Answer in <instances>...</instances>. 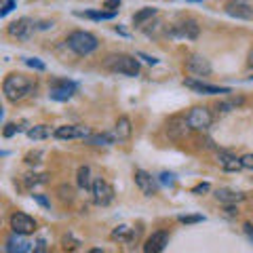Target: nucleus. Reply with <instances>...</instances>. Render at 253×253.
Wrapping results in <instances>:
<instances>
[{"label": "nucleus", "instance_id": "f257e3e1", "mask_svg": "<svg viewBox=\"0 0 253 253\" xmlns=\"http://www.w3.org/2000/svg\"><path fill=\"white\" fill-rule=\"evenodd\" d=\"M36 89V83L34 78H30L26 74H19V72H13L9 74L2 81V93H4V99L11 101V104H17V101L26 99L28 95Z\"/></svg>", "mask_w": 253, "mask_h": 253}, {"label": "nucleus", "instance_id": "f03ea898", "mask_svg": "<svg viewBox=\"0 0 253 253\" xmlns=\"http://www.w3.org/2000/svg\"><path fill=\"white\" fill-rule=\"evenodd\" d=\"M66 44H68V49L72 53L81 55V57H86V55H91L93 51H97L99 41L91 34V32L76 30V32H72V34H68Z\"/></svg>", "mask_w": 253, "mask_h": 253}, {"label": "nucleus", "instance_id": "7ed1b4c3", "mask_svg": "<svg viewBox=\"0 0 253 253\" xmlns=\"http://www.w3.org/2000/svg\"><path fill=\"white\" fill-rule=\"evenodd\" d=\"M104 66L114 74H125V76H139V61L133 55H125V53H116L106 57Z\"/></svg>", "mask_w": 253, "mask_h": 253}, {"label": "nucleus", "instance_id": "20e7f679", "mask_svg": "<svg viewBox=\"0 0 253 253\" xmlns=\"http://www.w3.org/2000/svg\"><path fill=\"white\" fill-rule=\"evenodd\" d=\"M188 126L192 131H207L211 123H213V116H211V110L205 108V106H194L192 110L188 112L186 116Z\"/></svg>", "mask_w": 253, "mask_h": 253}, {"label": "nucleus", "instance_id": "39448f33", "mask_svg": "<svg viewBox=\"0 0 253 253\" xmlns=\"http://www.w3.org/2000/svg\"><path fill=\"white\" fill-rule=\"evenodd\" d=\"M9 226H11V230L13 232H17V234H34L38 230V224H36V219L34 217H30L28 213H23V211H15L13 215L9 217Z\"/></svg>", "mask_w": 253, "mask_h": 253}, {"label": "nucleus", "instance_id": "423d86ee", "mask_svg": "<svg viewBox=\"0 0 253 253\" xmlns=\"http://www.w3.org/2000/svg\"><path fill=\"white\" fill-rule=\"evenodd\" d=\"M91 194H93L95 205H99V207H108V205L114 201V194H116V192H114V188H112V184H110V181L97 177V179L93 181Z\"/></svg>", "mask_w": 253, "mask_h": 253}, {"label": "nucleus", "instance_id": "0eeeda50", "mask_svg": "<svg viewBox=\"0 0 253 253\" xmlns=\"http://www.w3.org/2000/svg\"><path fill=\"white\" fill-rule=\"evenodd\" d=\"M91 135V129L84 125H63L53 131L55 139H86Z\"/></svg>", "mask_w": 253, "mask_h": 253}, {"label": "nucleus", "instance_id": "6e6552de", "mask_svg": "<svg viewBox=\"0 0 253 253\" xmlns=\"http://www.w3.org/2000/svg\"><path fill=\"white\" fill-rule=\"evenodd\" d=\"M74 93H76V84L72 81H53L49 84V97L53 101H68L72 99Z\"/></svg>", "mask_w": 253, "mask_h": 253}, {"label": "nucleus", "instance_id": "1a4fd4ad", "mask_svg": "<svg viewBox=\"0 0 253 253\" xmlns=\"http://www.w3.org/2000/svg\"><path fill=\"white\" fill-rule=\"evenodd\" d=\"M32 32H34V21L30 17H21V19L11 21L9 26H6V34L11 38H17V41H28L32 36Z\"/></svg>", "mask_w": 253, "mask_h": 253}, {"label": "nucleus", "instance_id": "9d476101", "mask_svg": "<svg viewBox=\"0 0 253 253\" xmlns=\"http://www.w3.org/2000/svg\"><path fill=\"white\" fill-rule=\"evenodd\" d=\"M171 36H179V38H190V41H194V38H199L201 34V28L199 23L194 19H181L177 23H173L171 30H169Z\"/></svg>", "mask_w": 253, "mask_h": 253}, {"label": "nucleus", "instance_id": "9b49d317", "mask_svg": "<svg viewBox=\"0 0 253 253\" xmlns=\"http://www.w3.org/2000/svg\"><path fill=\"white\" fill-rule=\"evenodd\" d=\"M211 63H209V59L207 57H203V55H190V57L186 59V72L188 74H192V76H199V78H203V76H209L211 74Z\"/></svg>", "mask_w": 253, "mask_h": 253}, {"label": "nucleus", "instance_id": "f8f14e48", "mask_svg": "<svg viewBox=\"0 0 253 253\" xmlns=\"http://www.w3.org/2000/svg\"><path fill=\"white\" fill-rule=\"evenodd\" d=\"M226 15H230L234 19H253V6L247 2V0H230L224 6Z\"/></svg>", "mask_w": 253, "mask_h": 253}, {"label": "nucleus", "instance_id": "ddd939ff", "mask_svg": "<svg viewBox=\"0 0 253 253\" xmlns=\"http://www.w3.org/2000/svg\"><path fill=\"white\" fill-rule=\"evenodd\" d=\"M4 251L6 253H28V251H34V243L26 241V234L13 232L4 243Z\"/></svg>", "mask_w": 253, "mask_h": 253}, {"label": "nucleus", "instance_id": "4468645a", "mask_svg": "<svg viewBox=\"0 0 253 253\" xmlns=\"http://www.w3.org/2000/svg\"><path fill=\"white\" fill-rule=\"evenodd\" d=\"M135 184H137L139 192L144 194V196H154L156 190H158L156 179L150 175L148 171H144V169H137V171H135Z\"/></svg>", "mask_w": 253, "mask_h": 253}, {"label": "nucleus", "instance_id": "2eb2a0df", "mask_svg": "<svg viewBox=\"0 0 253 253\" xmlns=\"http://www.w3.org/2000/svg\"><path fill=\"white\" fill-rule=\"evenodd\" d=\"M169 245V232H165V230H156L148 236V241L144 245V251L148 253H161L165 251V247Z\"/></svg>", "mask_w": 253, "mask_h": 253}, {"label": "nucleus", "instance_id": "dca6fc26", "mask_svg": "<svg viewBox=\"0 0 253 253\" xmlns=\"http://www.w3.org/2000/svg\"><path fill=\"white\" fill-rule=\"evenodd\" d=\"M186 86H190L192 91L203 93V95H228V93H230L228 86L207 84V83H203V81H192V78H186Z\"/></svg>", "mask_w": 253, "mask_h": 253}, {"label": "nucleus", "instance_id": "f3484780", "mask_svg": "<svg viewBox=\"0 0 253 253\" xmlns=\"http://www.w3.org/2000/svg\"><path fill=\"white\" fill-rule=\"evenodd\" d=\"M188 121L186 118H171L169 125H167V133L171 139H181L188 133Z\"/></svg>", "mask_w": 253, "mask_h": 253}, {"label": "nucleus", "instance_id": "a211bd4d", "mask_svg": "<svg viewBox=\"0 0 253 253\" xmlns=\"http://www.w3.org/2000/svg\"><path fill=\"white\" fill-rule=\"evenodd\" d=\"M131 133H133V126H131L129 116H121L116 121V125H114V137L118 141H126L131 137Z\"/></svg>", "mask_w": 253, "mask_h": 253}, {"label": "nucleus", "instance_id": "6ab92c4d", "mask_svg": "<svg viewBox=\"0 0 253 253\" xmlns=\"http://www.w3.org/2000/svg\"><path fill=\"white\" fill-rule=\"evenodd\" d=\"M215 199L219 203H224V205H236V203H241L245 201L247 196H245L243 192H234V190H228V188H221L215 192Z\"/></svg>", "mask_w": 253, "mask_h": 253}, {"label": "nucleus", "instance_id": "aec40b11", "mask_svg": "<svg viewBox=\"0 0 253 253\" xmlns=\"http://www.w3.org/2000/svg\"><path fill=\"white\" fill-rule=\"evenodd\" d=\"M76 184H78V188L81 190H84V192H91L93 190V179H91V169L86 167H81L76 171Z\"/></svg>", "mask_w": 253, "mask_h": 253}, {"label": "nucleus", "instance_id": "412c9836", "mask_svg": "<svg viewBox=\"0 0 253 253\" xmlns=\"http://www.w3.org/2000/svg\"><path fill=\"white\" fill-rule=\"evenodd\" d=\"M84 141H86L89 146H97V148H101V146H112L114 141H116V137H114V135H110V133H95V135L91 133V135L86 137Z\"/></svg>", "mask_w": 253, "mask_h": 253}, {"label": "nucleus", "instance_id": "4be33fe9", "mask_svg": "<svg viewBox=\"0 0 253 253\" xmlns=\"http://www.w3.org/2000/svg\"><path fill=\"white\" fill-rule=\"evenodd\" d=\"M135 232H133V228L129 226H118L116 230L112 232V241H121V243H131L133 239H135Z\"/></svg>", "mask_w": 253, "mask_h": 253}, {"label": "nucleus", "instance_id": "5701e85b", "mask_svg": "<svg viewBox=\"0 0 253 253\" xmlns=\"http://www.w3.org/2000/svg\"><path fill=\"white\" fill-rule=\"evenodd\" d=\"M243 97H228V99H221V101H217V112H232V110H236L239 106H243Z\"/></svg>", "mask_w": 253, "mask_h": 253}, {"label": "nucleus", "instance_id": "b1692460", "mask_svg": "<svg viewBox=\"0 0 253 253\" xmlns=\"http://www.w3.org/2000/svg\"><path fill=\"white\" fill-rule=\"evenodd\" d=\"M51 135V126L49 125H36V126H32V129H28V137L30 139H46Z\"/></svg>", "mask_w": 253, "mask_h": 253}, {"label": "nucleus", "instance_id": "393cba45", "mask_svg": "<svg viewBox=\"0 0 253 253\" xmlns=\"http://www.w3.org/2000/svg\"><path fill=\"white\" fill-rule=\"evenodd\" d=\"M154 15H156V9L146 6V9H141V11H137L135 15H133V23H135V26H141V23H146L148 19H152Z\"/></svg>", "mask_w": 253, "mask_h": 253}, {"label": "nucleus", "instance_id": "a878e982", "mask_svg": "<svg viewBox=\"0 0 253 253\" xmlns=\"http://www.w3.org/2000/svg\"><path fill=\"white\" fill-rule=\"evenodd\" d=\"M78 17H89V19H112L116 11H91V13H76Z\"/></svg>", "mask_w": 253, "mask_h": 253}, {"label": "nucleus", "instance_id": "bb28decb", "mask_svg": "<svg viewBox=\"0 0 253 253\" xmlns=\"http://www.w3.org/2000/svg\"><path fill=\"white\" fill-rule=\"evenodd\" d=\"M57 194H59V199L63 203H72L74 201V188L72 186H68V184H61L57 188Z\"/></svg>", "mask_w": 253, "mask_h": 253}, {"label": "nucleus", "instance_id": "cd10ccee", "mask_svg": "<svg viewBox=\"0 0 253 253\" xmlns=\"http://www.w3.org/2000/svg\"><path fill=\"white\" fill-rule=\"evenodd\" d=\"M28 188H34V186H41V184H46L49 181V175H26L23 177Z\"/></svg>", "mask_w": 253, "mask_h": 253}, {"label": "nucleus", "instance_id": "c85d7f7f", "mask_svg": "<svg viewBox=\"0 0 253 253\" xmlns=\"http://www.w3.org/2000/svg\"><path fill=\"white\" fill-rule=\"evenodd\" d=\"M63 249H70V251H74V249H78V247H81V241H78V239H74V236L72 234H68V236H63Z\"/></svg>", "mask_w": 253, "mask_h": 253}, {"label": "nucleus", "instance_id": "c756f323", "mask_svg": "<svg viewBox=\"0 0 253 253\" xmlns=\"http://www.w3.org/2000/svg\"><path fill=\"white\" fill-rule=\"evenodd\" d=\"M26 61V66H30V68H34V70H38V72H44L46 70V66L41 61V59H34V57H30V59H23Z\"/></svg>", "mask_w": 253, "mask_h": 253}, {"label": "nucleus", "instance_id": "7c9ffc66", "mask_svg": "<svg viewBox=\"0 0 253 253\" xmlns=\"http://www.w3.org/2000/svg\"><path fill=\"white\" fill-rule=\"evenodd\" d=\"M15 133H19V126L15 125V123H6V125H4V131H2V135H4V137H13Z\"/></svg>", "mask_w": 253, "mask_h": 253}, {"label": "nucleus", "instance_id": "2f4dec72", "mask_svg": "<svg viewBox=\"0 0 253 253\" xmlns=\"http://www.w3.org/2000/svg\"><path fill=\"white\" fill-rule=\"evenodd\" d=\"M181 224H199V221H203L205 217L203 215H179L177 217Z\"/></svg>", "mask_w": 253, "mask_h": 253}, {"label": "nucleus", "instance_id": "473e14b6", "mask_svg": "<svg viewBox=\"0 0 253 253\" xmlns=\"http://www.w3.org/2000/svg\"><path fill=\"white\" fill-rule=\"evenodd\" d=\"M13 9H15V0H4V6H2V11H0V17H6Z\"/></svg>", "mask_w": 253, "mask_h": 253}, {"label": "nucleus", "instance_id": "72a5a7b5", "mask_svg": "<svg viewBox=\"0 0 253 253\" xmlns=\"http://www.w3.org/2000/svg\"><path fill=\"white\" fill-rule=\"evenodd\" d=\"M241 163H243V167H245V169H251V171H253V152L241 156Z\"/></svg>", "mask_w": 253, "mask_h": 253}, {"label": "nucleus", "instance_id": "f704fd0d", "mask_svg": "<svg viewBox=\"0 0 253 253\" xmlns=\"http://www.w3.org/2000/svg\"><path fill=\"white\" fill-rule=\"evenodd\" d=\"M121 2H123V0H106V2H104V9H108V11H118Z\"/></svg>", "mask_w": 253, "mask_h": 253}, {"label": "nucleus", "instance_id": "c9c22d12", "mask_svg": "<svg viewBox=\"0 0 253 253\" xmlns=\"http://www.w3.org/2000/svg\"><path fill=\"white\" fill-rule=\"evenodd\" d=\"M209 190H211L209 184H199V186L192 188V194H205V192H209Z\"/></svg>", "mask_w": 253, "mask_h": 253}, {"label": "nucleus", "instance_id": "e433bc0d", "mask_svg": "<svg viewBox=\"0 0 253 253\" xmlns=\"http://www.w3.org/2000/svg\"><path fill=\"white\" fill-rule=\"evenodd\" d=\"M161 181H163V184H173V173H163Z\"/></svg>", "mask_w": 253, "mask_h": 253}, {"label": "nucleus", "instance_id": "4c0bfd02", "mask_svg": "<svg viewBox=\"0 0 253 253\" xmlns=\"http://www.w3.org/2000/svg\"><path fill=\"white\" fill-rule=\"evenodd\" d=\"M226 213L228 215H239V209H236V205H226Z\"/></svg>", "mask_w": 253, "mask_h": 253}, {"label": "nucleus", "instance_id": "58836bf2", "mask_svg": "<svg viewBox=\"0 0 253 253\" xmlns=\"http://www.w3.org/2000/svg\"><path fill=\"white\" fill-rule=\"evenodd\" d=\"M243 230H245V234H247L249 239L253 241V224H245V226H243Z\"/></svg>", "mask_w": 253, "mask_h": 253}, {"label": "nucleus", "instance_id": "ea45409f", "mask_svg": "<svg viewBox=\"0 0 253 253\" xmlns=\"http://www.w3.org/2000/svg\"><path fill=\"white\" fill-rule=\"evenodd\" d=\"M139 57H141V59H144L146 63H150V66H154V63L158 61V59H154V57H148V55H144V53H139Z\"/></svg>", "mask_w": 253, "mask_h": 253}, {"label": "nucleus", "instance_id": "a19ab883", "mask_svg": "<svg viewBox=\"0 0 253 253\" xmlns=\"http://www.w3.org/2000/svg\"><path fill=\"white\" fill-rule=\"evenodd\" d=\"M34 199H36L38 203H41L42 207H49V203H46V199H44V196H41V194H34Z\"/></svg>", "mask_w": 253, "mask_h": 253}, {"label": "nucleus", "instance_id": "79ce46f5", "mask_svg": "<svg viewBox=\"0 0 253 253\" xmlns=\"http://www.w3.org/2000/svg\"><path fill=\"white\" fill-rule=\"evenodd\" d=\"M44 245H46L44 241H38V243H36V247H34V251H44V249H46Z\"/></svg>", "mask_w": 253, "mask_h": 253}, {"label": "nucleus", "instance_id": "37998d69", "mask_svg": "<svg viewBox=\"0 0 253 253\" xmlns=\"http://www.w3.org/2000/svg\"><path fill=\"white\" fill-rule=\"evenodd\" d=\"M249 66H253V51L249 53Z\"/></svg>", "mask_w": 253, "mask_h": 253}, {"label": "nucleus", "instance_id": "c03bdc74", "mask_svg": "<svg viewBox=\"0 0 253 253\" xmlns=\"http://www.w3.org/2000/svg\"><path fill=\"white\" fill-rule=\"evenodd\" d=\"M188 2H203V0H188Z\"/></svg>", "mask_w": 253, "mask_h": 253}, {"label": "nucleus", "instance_id": "a18cd8bd", "mask_svg": "<svg viewBox=\"0 0 253 253\" xmlns=\"http://www.w3.org/2000/svg\"><path fill=\"white\" fill-rule=\"evenodd\" d=\"M251 78H253V76H251Z\"/></svg>", "mask_w": 253, "mask_h": 253}]
</instances>
